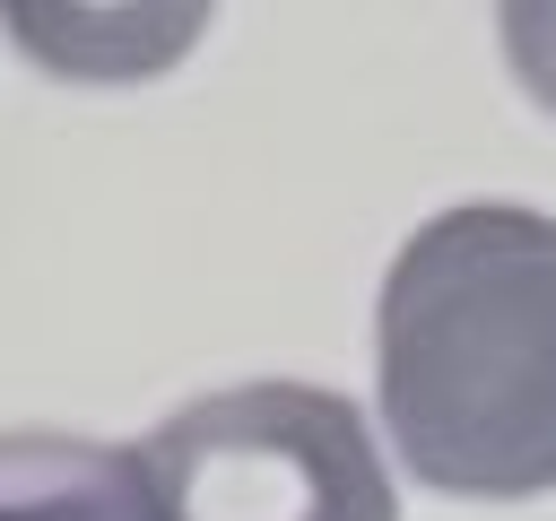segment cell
Returning <instances> with one entry per match:
<instances>
[{
  "label": "cell",
  "instance_id": "2",
  "mask_svg": "<svg viewBox=\"0 0 556 521\" xmlns=\"http://www.w3.org/2000/svg\"><path fill=\"white\" fill-rule=\"evenodd\" d=\"M165 521H400L365 417L321 382H235L148 434Z\"/></svg>",
  "mask_w": 556,
  "mask_h": 521
},
{
  "label": "cell",
  "instance_id": "3",
  "mask_svg": "<svg viewBox=\"0 0 556 521\" xmlns=\"http://www.w3.org/2000/svg\"><path fill=\"white\" fill-rule=\"evenodd\" d=\"M0 521H165L148 443L9 425L0 434Z\"/></svg>",
  "mask_w": 556,
  "mask_h": 521
},
{
  "label": "cell",
  "instance_id": "1",
  "mask_svg": "<svg viewBox=\"0 0 556 521\" xmlns=\"http://www.w3.org/2000/svg\"><path fill=\"white\" fill-rule=\"evenodd\" d=\"M374 408L434 495H556V217L460 200L426 217L374 304Z\"/></svg>",
  "mask_w": 556,
  "mask_h": 521
},
{
  "label": "cell",
  "instance_id": "4",
  "mask_svg": "<svg viewBox=\"0 0 556 521\" xmlns=\"http://www.w3.org/2000/svg\"><path fill=\"white\" fill-rule=\"evenodd\" d=\"M495 26H504V61H513V78L556 113V0H513Z\"/></svg>",
  "mask_w": 556,
  "mask_h": 521
}]
</instances>
